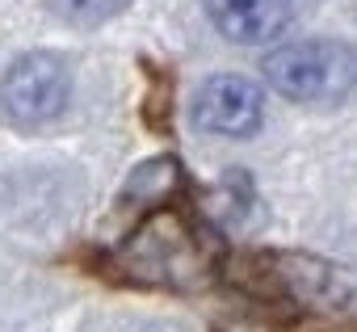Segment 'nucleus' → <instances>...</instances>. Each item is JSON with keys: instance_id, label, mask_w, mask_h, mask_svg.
Wrapping results in <instances>:
<instances>
[{"instance_id": "nucleus-1", "label": "nucleus", "mask_w": 357, "mask_h": 332, "mask_svg": "<svg viewBox=\"0 0 357 332\" xmlns=\"http://www.w3.org/2000/svg\"><path fill=\"white\" fill-rule=\"evenodd\" d=\"M265 80L290 101H344L357 89V51L336 38L286 43L265 59Z\"/></svg>"}, {"instance_id": "nucleus-2", "label": "nucleus", "mask_w": 357, "mask_h": 332, "mask_svg": "<svg viewBox=\"0 0 357 332\" xmlns=\"http://www.w3.org/2000/svg\"><path fill=\"white\" fill-rule=\"evenodd\" d=\"M68 93H72L68 63L47 51L13 59L5 80H0V105H5V114L13 122H26V126L51 122L55 114H63Z\"/></svg>"}, {"instance_id": "nucleus-3", "label": "nucleus", "mask_w": 357, "mask_h": 332, "mask_svg": "<svg viewBox=\"0 0 357 332\" xmlns=\"http://www.w3.org/2000/svg\"><path fill=\"white\" fill-rule=\"evenodd\" d=\"M278 294H286L298 307L311 311H349L357 307V282L340 269L328 265L319 257H294V252H278L265 257V273H261Z\"/></svg>"}, {"instance_id": "nucleus-4", "label": "nucleus", "mask_w": 357, "mask_h": 332, "mask_svg": "<svg viewBox=\"0 0 357 332\" xmlns=\"http://www.w3.org/2000/svg\"><path fill=\"white\" fill-rule=\"evenodd\" d=\"M194 122L206 135H257L265 122V93L248 76H211L194 97Z\"/></svg>"}, {"instance_id": "nucleus-5", "label": "nucleus", "mask_w": 357, "mask_h": 332, "mask_svg": "<svg viewBox=\"0 0 357 332\" xmlns=\"http://www.w3.org/2000/svg\"><path fill=\"white\" fill-rule=\"evenodd\" d=\"M215 30L231 43H273L294 22V0H202Z\"/></svg>"}, {"instance_id": "nucleus-6", "label": "nucleus", "mask_w": 357, "mask_h": 332, "mask_svg": "<svg viewBox=\"0 0 357 332\" xmlns=\"http://www.w3.org/2000/svg\"><path fill=\"white\" fill-rule=\"evenodd\" d=\"M55 13L63 22H76V26H97V22H109L118 17L130 0H51Z\"/></svg>"}]
</instances>
